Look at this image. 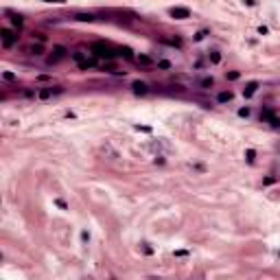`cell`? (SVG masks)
I'll return each mask as SVG.
<instances>
[{"label": "cell", "instance_id": "cell-1", "mask_svg": "<svg viewBox=\"0 0 280 280\" xmlns=\"http://www.w3.org/2000/svg\"><path fill=\"white\" fill-rule=\"evenodd\" d=\"M92 50H94V55L96 57H101V59H112V57H116V53L110 48V46H105L103 42H96V44H92Z\"/></svg>", "mask_w": 280, "mask_h": 280}, {"label": "cell", "instance_id": "cell-2", "mask_svg": "<svg viewBox=\"0 0 280 280\" xmlns=\"http://www.w3.org/2000/svg\"><path fill=\"white\" fill-rule=\"evenodd\" d=\"M68 55V48L66 46H53V50H50V55H48V64L53 66V64H57V61H61L64 57Z\"/></svg>", "mask_w": 280, "mask_h": 280}, {"label": "cell", "instance_id": "cell-3", "mask_svg": "<svg viewBox=\"0 0 280 280\" xmlns=\"http://www.w3.org/2000/svg\"><path fill=\"white\" fill-rule=\"evenodd\" d=\"M0 37H2V46L5 48H11L13 44H18V33L11 31V29H2L0 31Z\"/></svg>", "mask_w": 280, "mask_h": 280}, {"label": "cell", "instance_id": "cell-4", "mask_svg": "<svg viewBox=\"0 0 280 280\" xmlns=\"http://www.w3.org/2000/svg\"><path fill=\"white\" fill-rule=\"evenodd\" d=\"M169 13H171L175 20H186V18H190V9H186V7H173V9H169Z\"/></svg>", "mask_w": 280, "mask_h": 280}, {"label": "cell", "instance_id": "cell-5", "mask_svg": "<svg viewBox=\"0 0 280 280\" xmlns=\"http://www.w3.org/2000/svg\"><path fill=\"white\" fill-rule=\"evenodd\" d=\"M132 90H134L136 96H144V94H149V86H147L144 81H134Z\"/></svg>", "mask_w": 280, "mask_h": 280}, {"label": "cell", "instance_id": "cell-6", "mask_svg": "<svg viewBox=\"0 0 280 280\" xmlns=\"http://www.w3.org/2000/svg\"><path fill=\"white\" fill-rule=\"evenodd\" d=\"M256 90H258V81H249V83L245 86V90H243V94H245V96L249 98V96H252L254 92H256Z\"/></svg>", "mask_w": 280, "mask_h": 280}, {"label": "cell", "instance_id": "cell-7", "mask_svg": "<svg viewBox=\"0 0 280 280\" xmlns=\"http://www.w3.org/2000/svg\"><path fill=\"white\" fill-rule=\"evenodd\" d=\"M232 98H234L232 92H219V94H217V103H230Z\"/></svg>", "mask_w": 280, "mask_h": 280}, {"label": "cell", "instance_id": "cell-8", "mask_svg": "<svg viewBox=\"0 0 280 280\" xmlns=\"http://www.w3.org/2000/svg\"><path fill=\"white\" fill-rule=\"evenodd\" d=\"M53 94H55V90H53V88H42V90H37V98H42V101L50 98Z\"/></svg>", "mask_w": 280, "mask_h": 280}, {"label": "cell", "instance_id": "cell-9", "mask_svg": "<svg viewBox=\"0 0 280 280\" xmlns=\"http://www.w3.org/2000/svg\"><path fill=\"white\" fill-rule=\"evenodd\" d=\"M101 153H103V156H110V160H116V158H118V153H116L110 144H103V147H101Z\"/></svg>", "mask_w": 280, "mask_h": 280}, {"label": "cell", "instance_id": "cell-10", "mask_svg": "<svg viewBox=\"0 0 280 280\" xmlns=\"http://www.w3.org/2000/svg\"><path fill=\"white\" fill-rule=\"evenodd\" d=\"M27 50H29V55H35V57H37V55H42V53H44V46L37 42V44H31Z\"/></svg>", "mask_w": 280, "mask_h": 280}, {"label": "cell", "instance_id": "cell-11", "mask_svg": "<svg viewBox=\"0 0 280 280\" xmlns=\"http://www.w3.org/2000/svg\"><path fill=\"white\" fill-rule=\"evenodd\" d=\"M70 57H72L74 61H77V64H81V61H86V59H88V57L83 55V50H74V53H70Z\"/></svg>", "mask_w": 280, "mask_h": 280}, {"label": "cell", "instance_id": "cell-12", "mask_svg": "<svg viewBox=\"0 0 280 280\" xmlns=\"http://www.w3.org/2000/svg\"><path fill=\"white\" fill-rule=\"evenodd\" d=\"M136 61H138L140 66H151V64H153V59H151L149 55H138V57H136Z\"/></svg>", "mask_w": 280, "mask_h": 280}, {"label": "cell", "instance_id": "cell-13", "mask_svg": "<svg viewBox=\"0 0 280 280\" xmlns=\"http://www.w3.org/2000/svg\"><path fill=\"white\" fill-rule=\"evenodd\" d=\"M96 66V61L94 59H86V61H81L79 64V70H90V68H94Z\"/></svg>", "mask_w": 280, "mask_h": 280}, {"label": "cell", "instance_id": "cell-14", "mask_svg": "<svg viewBox=\"0 0 280 280\" xmlns=\"http://www.w3.org/2000/svg\"><path fill=\"white\" fill-rule=\"evenodd\" d=\"M156 66H158L160 70H171V68H173L169 59H158V61H156Z\"/></svg>", "mask_w": 280, "mask_h": 280}, {"label": "cell", "instance_id": "cell-15", "mask_svg": "<svg viewBox=\"0 0 280 280\" xmlns=\"http://www.w3.org/2000/svg\"><path fill=\"white\" fill-rule=\"evenodd\" d=\"M118 55H123L125 59H134V53H132V48H127V46L118 50Z\"/></svg>", "mask_w": 280, "mask_h": 280}, {"label": "cell", "instance_id": "cell-16", "mask_svg": "<svg viewBox=\"0 0 280 280\" xmlns=\"http://www.w3.org/2000/svg\"><path fill=\"white\" fill-rule=\"evenodd\" d=\"M74 20H79V22H92L94 18H92L90 13H77V15H74Z\"/></svg>", "mask_w": 280, "mask_h": 280}, {"label": "cell", "instance_id": "cell-17", "mask_svg": "<svg viewBox=\"0 0 280 280\" xmlns=\"http://www.w3.org/2000/svg\"><path fill=\"white\" fill-rule=\"evenodd\" d=\"M199 86H201V88H212V86H215V79H212V77H206V79L199 81Z\"/></svg>", "mask_w": 280, "mask_h": 280}, {"label": "cell", "instance_id": "cell-18", "mask_svg": "<svg viewBox=\"0 0 280 280\" xmlns=\"http://www.w3.org/2000/svg\"><path fill=\"white\" fill-rule=\"evenodd\" d=\"M208 59H210V64H219V61H221V53H217V50H212V53L208 55Z\"/></svg>", "mask_w": 280, "mask_h": 280}, {"label": "cell", "instance_id": "cell-19", "mask_svg": "<svg viewBox=\"0 0 280 280\" xmlns=\"http://www.w3.org/2000/svg\"><path fill=\"white\" fill-rule=\"evenodd\" d=\"M241 77V72H236V70H232V72H225V79L228 81H236Z\"/></svg>", "mask_w": 280, "mask_h": 280}, {"label": "cell", "instance_id": "cell-20", "mask_svg": "<svg viewBox=\"0 0 280 280\" xmlns=\"http://www.w3.org/2000/svg\"><path fill=\"white\" fill-rule=\"evenodd\" d=\"M11 24L20 31V29H22V18H20V15H13V18H11Z\"/></svg>", "mask_w": 280, "mask_h": 280}, {"label": "cell", "instance_id": "cell-21", "mask_svg": "<svg viewBox=\"0 0 280 280\" xmlns=\"http://www.w3.org/2000/svg\"><path fill=\"white\" fill-rule=\"evenodd\" d=\"M206 35H208V31H206V29H203V31H197V33L193 35V40H195V42H201V40H203V37H206Z\"/></svg>", "mask_w": 280, "mask_h": 280}, {"label": "cell", "instance_id": "cell-22", "mask_svg": "<svg viewBox=\"0 0 280 280\" xmlns=\"http://www.w3.org/2000/svg\"><path fill=\"white\" fill-rule=\"evenodd\" d=\"M245 158H247V162H254V158H256V151H254V149H247V151H245Z\"/></svg>", "mask_w": 280, "mask_h": 280}, {"label": "cell", "instance_id": "cell-23", "mask_svg": "<svg viewBox=\"0 0 280 280\" xmlns=\"http://www.w3.org/2000/svg\"><path fill=\"white\" fill-rule=\"evenodd\" d=\"M249 114H252L249 107H241V110H239V116H241V118H249Z\"/></svg>", "mask_w": 280, "mask_h": 280}, {"label": "cell", "instance_id": "cell-24", "mask_svg": "<svg viewBox=\"0 0 280 280\" xmlns=\"http://www.w3.org/2000/svg\"><path fill=\"white\" fill-rule=\"evenodd\" d=\"M2 79L5 81H15V74L13 72H2Z\"/></svg>", "mask_w": 280, "mask_h": 280}, {"label": "cell", "instance_id": "cell-25", "mask_svg": "<svg viewBox=\"0 0 280 280\" xmlns=\"http://www.w3.org/2000/svg\"><path fill=\"white\" fill-rule=\"evenodd\" d=\"M33 37H35L40 44H44V42H46V35H44V33H33Z\"/></svg>", "mask_w": 280, "mask_h": 280}, {"label": "cell", "instance_id": "cell-26", "mask_svg": "<svg viewBox=\"0 0 280 280\" xmlns=\"http://www.w3.org/2000/svg\"><path fill=\"white\" fill-rule=\"evenodd\" d=\"M55 203H57V206H59L61 210H68V203H66L64 199H55Z\"/></svg>", "mask_w": 280, "mask_h": 280}, {"label": "cell", "instance_id": "cell-27", "mask_svg": "<svg viewBox=\"0 0 280 280\" xmlns=\"http://www.w3.org/2000/svg\"><path fill=\"white\" fill-rule=\"evenodd\" d=\"M42 2H50V5H64L66 0H42Z\"/></svg>", "mask_w": 280, "mask_h": 280}, {"label": "cell", "instance_id": "cell-28", "mask_svg": "<svg viewBox=\"0 0 280 280\" xmlns=\"http://www.w3.org/2000/svg\"><path fill=\"white\" fill-rule=\"evenodd\" d=\"M142 249H144V254H153V249H151V247H149V245H147V243H144V245H142Z\"/></svg>", "mask_w": 280, "mask_h": 280}, {"label": "cell", "instance_id": "cell-29", "mask_svg": "<svg viewBox=\"0 0 280 280\" xmlns=\"http://www.w3.org/2000/svg\"><path fill=\"white\" fill-rule=\"evenodd\" d=\"M243 2H245L247 7H254V5H256V0H243Z\"/></svg>", "mask_w": 280, "mask_h": 280}, {"label": "cell", "instance_id": "cell-30", "mask_svg": "<svg viewBox=\"0 0 280 280\" xmlns=\"http://www.w3.org/2000/svg\"><path fill=\"white\" fill-rule=\"evenodd\" d=\"M81 239H83V241H90V234H88V232L83 230V232H81Z\"/></svg>", "mask_w": 280, "mask_h": 280}]
</instances>
